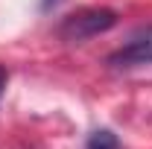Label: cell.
<instances>
[{
	"mask_svg": "<svg viewBox=\"0 0 152 149\" xmlns=\"http://www.w3.org/2000/svg\"><path fill=\"white\" fill-rule=\"evenodd\" d=\"M6 82H9V70L0 64V96H3V88H6Z\"/></svg>",
	"mask_w": 152,
	"mask_h": 149,
	"instance_id": "cell-4",
	"label": "cell"
},
{
	"mask_svg": "<svg viewBox=\"0 0 152 149\" xmlns=\"http://www.w3.org/2000/svg\"><path fill=\"white\" fill-rule=\"evenodd\" d=\"M85 149H120V140H117V134L111 129H96L91 137H88V143Z\"/></svg>",
	"mask_w": 152,
	"mask_h": 149,
	"instance_id": "cell-3",
	"label": "cell"
},
{
	"mask_svg": "<svg viewBox=\"0 0 152 149\" xmlns=\"http://www.w3.org/2000/svg\"><path fill=\"white\" fill-rule=\"evenodd\" d=\"M143 64H152V26H140L120 50L108 56V67L114 70H129V67H143Z\"/></svg>",
	"mask_w": 152,
	"mask_h": 149,
	"instance_id": "cell-2",
	"label": "cell"
},
{
	"mask_svg": "<svg viewBox=\"0 0 152 149\" xmlns=\"http://www.w3.org/2000/svg\"><path fill=\"white\" fill-rule=\"evenodd\" d=\"M117 23V12L105 6H85L79 12H70L67 18L58 23V38L67 44H82L88 38H96L108 32Z\"/></svg>",
	"mask_w": 152,
	"mask_h": 149,
	"instance_id": "cell-1",
	"label": "cell"
}]
</instances>
